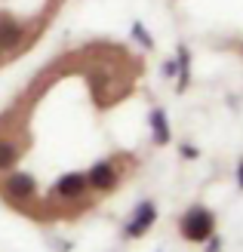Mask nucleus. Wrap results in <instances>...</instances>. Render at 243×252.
<instances>
[{"label":"nucleus","instance_id":"1","mask_svg":"<svg viewBox=\"0 0 243 252\" xmlns=\"http://www.w3.org/2000/svg\"><path fill=\"white\" fill-rule=\"evenodd\" d=\"M154 145L145 56L111 37L74 43L0 108V206L43 228L83 221L139 179Z\"/></svg>","mask_w":243,"mask_h":252},{"label":"nucleus","instance_id":"2","mask_svg":"<svg viewBox=\"0 0 243 252\" xmlns=\"http://www.w3.org/2000/svg\"><path fill=\"white\" fill-rule=\"evenodd\" d=\"M65 3L68 0H0V71L43 40Z\"/></svg>","mask_w":243,"mask_h":252}]
</instances>
